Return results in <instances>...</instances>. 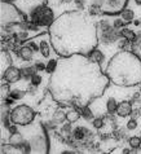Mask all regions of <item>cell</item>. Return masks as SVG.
I'll use <instances>...</instances> for the list:
<instances>
[{
    "instance_id": "cell-1",
    "label": "cell",
    "mask_w": 141,
    "mask_h": 154,
    "mask_svg": "<svg viewBox=\"0 0 141 154\" xmlns=\"http://www.w3.org/2000/svg\"><path fill=\"white\" fill-rule=\"evenodd\" d=\"M109 84L110 79L100 63L91 61L85 54H72L57 60L48 91L60 105L82 109L104 95Z\"/></svg>"
},
{
    "instance_id": "cell-2",
    "label": "cell",
    "mask_w": 141,
    "mask_h": 154,
    "mask_svg": "<svg viewBox=\"0 0 141 154\" xmlns=\"http://www.w3.org/2000/svg\"><path fill=\"white\" fill-rule=\"evenodd\" d=\"M48 35L51 45L60 57L88 56L100 42L96 22L80 11H67L60 14L48 27Z\"/></svg>"
},
{
    "instance_id": "cell-3",
    "label": "cell",
    "mask_w": 141,
    "mask_h": 154,
    "mask_svg": "<svg viewBox=\"0 0 141 154\" xmlns=\"http://www.w3.org/2000/svg\"><path fill=\"white\" fill-rule=\"evenodd\" d=\"M110 82L119 87L141 84V60L130 49L115 53L105 69Z\"/></svg>"
},
{
    "instance_id": "cell-4",
    "label": "cell",
    "mask_w": 141,
    "mask_h": 154,
    "mask_svg": "<svg viewBox=\"0 0 141 154\" xmlns=\"http://www.w3.org/2000/svg\"><path fill=\"white\" fill-rule=\"evenodd\" d=\"M2 11V27H9L12 25H23L27 22V18L18 8L8 2L0 3Z\"/></svg>"
},
{
    "instance_id": "cell-5",
    "label": "cell",
    "mask_w": 141,
    "mask_h": 154,
    "mask_svg": "<svg viewBox=\"0 0 141 154\" xmlns=\"http://www.w3.org/2000/svg\"><path fill=\"white\" fill-rule=\"evenodd\" d=\"M9 119L12 125L17 126H26L34 122L35 119V112L29 105H18L13 110L9 112Z\"/></svg>"
},
{
    "instance_id": "cell-6",
    "label": "cell",
    "mask_w": 141,
    "mask_h": 154,
    "mask_svg": "<svg viewBox=\"0 0 141 154\" xmlns=\"http://www.w3.org/2000/svg\"><path fill=\"white\" fill-rule=\"evenodd\" d=\"M54 21L53 12L47 5H39L31 12V22L38 26H51Z\"/></svg>"
},
{
    "instance_id": "cell-7",
    "label": "cell",
    "mask_w": 141,
    "mask_h": 154,
    "mask_svg": "<svg viewBox=\"0 0 141 154\" xmlns=\"http://www.w3.org/2000/svg\"><path fill=\"white\" fill-rule=\"evenodd\" d=\"M97 34H99V40L105 43L115 42L118 39V36L121 35V32L114 26H110L106 21H100L99 22V25H97Z\"/></svg>"
},
{
    "instance_id": "cell-8",
    "label": "cell",
    "mask_w": 141,
    "mask_h": 154,
    "mask_svg": "<svg viewBox=\"0 0 141 154\" xmlns=\"http://www.w3.org/2000/svg\"><path fill=\"white\" fill-rule=\"evenodd\" d=\"M128 0H104L101 4V13L108 16H115L126 9Z\"/></svg>"
},
{
    "instance_id": "cell-9",
    "label": "cell",
    "mask_w": 141,
    "mask_h": 154,
    "mask_svg": "<svg viewBox=\"0 0 141 154\" xmlns=\"http://www.w3.org/2000/svg\"><path fill=\"white\" fill-rule=\"evenodd\" d=\"M72 139L76 143H80V144H89L91 141L93 140V134L88 128L85 127H76L74 131H72Z\"/></svg>"
},
{
    "instance_id": "cell-10",
    "label": "cell",
    "mask_w": 141,
    "mask_h": 154,
    "mask_svg": "<svg viewBox=\"0 0 141 154\" xmlns=\"http://www.w3.org/2000/svg\"><path fill=\"white\" fill-rule=\"evenodd\" d=\"M21 76H22L21 70L17 69V67H14V66H11L9 69H7V71L4 72L2 79H4L8 83H16V82H18V80L21 79Z\"/></svg>"
},
{
    "instance_id": "cell-11",
    "label": "cell",
    "mask_w": 141,
    "mask_h": 154,
    "mask_svg": "<svg viewBox=\"0 0 141 154\" xmlns=\"http://www.w3.org/2000/svg\"><path fill=\"white\" fill-rule=\"evenodd\" d=\"M11 66H12V57L9 52L7 49H2V52H0V74H2V78L4 72L7 71V69H9Z\"/></svg>"
},
{
    "instance_id": "cell-12",
    "label": "cell",
    "mask_w": 141,
    "mask_h": 154,
    "mask_svg": "<svg viewBox=\"0 0 141 154\" xmlns=\"http://www.w3.org/2000/svg\"><path fill=\"white\" fill-rule=\"evenodd\" d=\"M132 112H133V108H132V104L130 101H122L121 104H118V109H117V114L119 117L124 118L131 115Z\"/></svg>"
},
{
    "instance_id": "cell-13",
    "label": "cell",
    "mask_w": 141,
    "mask_h": 154,
    "mask_svg": "<svg viewBox=\"0 0 141 154\" xmlns=\"http://www.w3.org/2000/svg\"><path fill=\"white\" fill-rule=\"evenodd\" d=\"M18 54L20 57L23 60V61H31L32 56H34V49L30 48V47H22L20 51H18Z\"/></svg>"
},
{
    "instance_id": "cell-14",
    "label": "cell",
    "mask_w": 141,
    "mask_h": 154,
    "mask_svg": "<svg viewBox=\"0 0 141 154\" xmlns=\"http://www.w3.org/2000/svg\"><path fill=\"white\" fill-rule=\"evenodd\" d=\"M131 51L141 60V34H140L139 36H136V39L132 42V44H131Z\"/></svg>"
},
{
    "instance_id": "cell-15",
    "label": "cell",
    "mask_w": 141,
    "mask_h": 154,
    "mask_svg": "<svg viewBox=\"0 0 141 154\" xmlns=\"http://www.w3.org/2000/svg\"><path fill=\"white\" fill-rule=\"evenodd\" d=\"M2 153L3 154H12V153H17V154H23L21 149H18L14 145H12L11 143L9 144H3L2 145Z\"/></svg>"
},
{
    "instance_id": "cell-16",
    "label": "cell",
    "mask_w": 141,
    "mask_h": 154,
    "mask_svg": "<svg viewBox=\"0 0 141 154\" xmlns=\"http://www.w3.org/2000/svg\"><path fill=\"white\" fill-rule=\"evenodd\" d=\"M80 115L82 114H80L79 109H72V110H70L69 113H66V119H67V122L74 123L80 118Z\"/></svg>"
},
{
    "instance_id": "cell-17",
    "label": "cell",
    "mask_w": 141,
    "mask_h": 154,
    "mask_svg": "<svg viewBox=\"0 0 141 154\" xmlns=\"http://www.w3.org/2000/svg\"><path fill=\"white\" fill-rule=\"evenodd\" d=\"M88 57H89V60H91V61H93V62H97V63H100L102 60H104V54H102L101 52L97 48H95L92 51L91 53L88 54Z\"/></svg>"
},
{
    "instance_id": "cell-18",
    "label": "cell",
    "mask_w": 141,
    "mask_h": 154,
    "mask_svg": "<svg viewBox=\"0 0 141 154\" xmlns=\"http://www.w3.org/2000/svg\"><path fill=\"white\" fill-rule=\"evenodd\" d=\"M119 32H121V36H122V38H124V39L130 40V42H133V40L136 39V36H137V35H136V34H135L133 31H132V30H130V29H126V27H123V29H122Z\"/></svg>"
},
{
    "instance_id": "cell-19",
    "label": "cell",
    "mask_w": 141,
    "mask_h": 154,
    "mask_svg": "<svg viewBox=\"0 0 141 154\" xmlns=\"http://www.w3.org/2000/svg\"><path fill=\"white\" fill-rule=\"evenodd\" d=\"M70 132H71V126H70V122L67 123V125H65L62 127V130L61 132H60V136L63 139V140H66V141H69L70 139V136H72V134L70 135Z\"/></svg>"
},
{
    "instance_id": "cell-20",
    "label": "cell",
    "mask_w": 141,
    "mask_h": 154,
    "mask_svg": "<svg viewBox=\"0 0 141 154\" xmlns=\"http://www.w3.org/2000/svg\"><path fill=\"white\" fill-rule=\"evenodd\" d=\"M106 108H108L109 114H114V113H117L118 104H117V101H115V98H114V97H110L109 100H108V102H106Z\"/></svg>"
},
{
    "instance_id": "cell-21",
    "label": "cell",
    "mask_w": 141,
    "mask_h": 154,
    "mask_svg": "<svg viewBox=\"0 0 141 154\" xmlns=\"http://www.w3.org/2000/svg\"><path fill=\"white\" fill-rule=\"evenodd\" d=\"M36 72V67L35 66H26L23 69H21V74H22L23 78H31V76Z\"/></svg>"
},
{
    "instance_id": "cell-22",
    "label": "cell",
    "mask_w": 141,
    "mask_h": 154,
    "mask_svg": "<svg viewBox=\"0 0 141 154\" xmlns=\"http://www.w3.org/2000/svg\"><path fill=\"white\" fill-rule=\"evenodd\" d=\"M65 119H66V114L63 112H61V110H56V113H54L52 121L56 123V125H58V123H62Z\"/></svg>"
},
{
    "instance_id": "cell-23",
    "label": "cell",
    "mask_w": 141,
    "mask_h": 154,
    "mask_svg": "<svg viewBox=\"0 0 141 154\" xmlns=\"http://www.w3.org/2000/svg\"><path fill=\"white\" fill-rule=\"evenodd\" d=\"M128 143H130V146L132 149H139L141 146V137H139V136H132V137H130V140H128Z\"/></svg>"
},
{
    "instance_id": "cell-24",
    "label": "cell",
    "mask_w": 141,
    "mask_h": 154,
    "mask_svg": "<svg viewBox=\"0 0 141 154\" xmlns=\"http://www.w3.org/2000/svg\"><path fill=\"white\" fill-rule=\"evenodd\" d=\"M39 48H40V52L44 57H49V47H48V43L45 40H40L39 43Z\"/></svg>"
},
{
    "instance_id": "cell-25",
    "label": "cell",
    "mask_w": 141,
    "mask_h": 154,
    "mask_svg": "<svg viewBox=\"0 0 141 154\" xmlns=\"http://www.w3.org/2000/svg\"><path fill=\"white\" fill-rule=\"evenodd\" d=\"M8 83V82H7ZM7 83H2V87H0V95H2V98L3 100H5L7 97H9V93H11V91H9V85H8Z\"/></svg>"
},
{
    "instance_id": "cell-26",
    "label": "cell",
    "mask_w": 141,
    "mask_h": 154,
    "mask_svg": "<svg viewBox=\"0 0 141 154\" xmlns=\"http://www.w3.org/2000/svg\"><path fill=\"white\" fill-rule=\"evenodd\" d=\"M121 14H122V18L124 21H127V22H131V21L133 20V17H135V13H133V11L132 9H124Z\"/></svg>"
},
{
    "instance_id": "cell-27",
    "label": "cell",
    "mask_w": 141,
    "mask_h": 154,
    "mask_svg": "<svg viewBox=\"0 0 141 154\" xmlns=\"http://www.w3.org/2000/svg\"><path fill=\"white\" fill-rule=\"evenodd\" d=\"M79 112H80V114L83 115V118H84V119H87V121H89V119H93V115H92V113H91V110H89L88 106L79 109Z\"/></svg>"
},
{
    "instance_id": "cell-28",
    "label": "cell",
    "mask_w": 141,
    "mask_h": 154,
    "mask_svg": "<svg viewBox=\"0 0 141 154\" xmlns=\"http://www.w3.org/2000/svg\"><path fill=\"white\" fill-rule=\"evenodd\" d=\"M26 93H25L23 91H20V89H14V91H11L9 93V97H13L14 100H20V98H22Z\"/></svg>"
},
{
    "instance_id": "cell-29",
    "label": "cell",
    "mask_w": 141,
    "mask_h": 154,
    "mask_svg": "<svg viewBox=\"0 0 141 154\" xmlns=\"http://www.w3.org/2000/svg\"><path fill=\"white\" fill-rule=\"evenodd\" d=\"M56 66H57V61H56V60H51L49 63L45 67V71H48L49 74H52V72L56 70Z\"/></svg>"
},
{
    "instance_id": "cell-30",
    "label": "cell",
    "mask_w": 141,
    "mask_h": 154,
    "mask_svg": "<svg viewBox=\"0 0 141 154\" xmlns=\"http://www.w3.org/2000/svg\"><path fill=\"white\" fill-rule=\"evenodd\" d=\"M40 82H41V76L39 75V74H34L32 76H31V83L32 84H35V85H39L40 84Z\"/></svg>"
},
{
    "instance_id": "cell-31",
    "label": "cell",
    "mask_w": 141,
    "mask_h": 154,
    "mask_svg": "<svg viewBox=\"0 0 141 154\" xmlns=\"http://www.w3.org/2000/svg\"><path fill=\"white\" fill-rule=\"evenodd\" d=\"M102 126H104V119L102 118H96V119H93V127L95 128H101Z\"/></svg>"
},
{
    "instance_id": "cell-32",
    "label": "cell",
    "mask_w": 141,
    "mask_h": 154,
    "mask_svg": "<svg viewBox=\"0 0 141 154\" xmlns=\"http://www.w3.org/2000/svg\"><path fill=\"white\" fill-rule=\"evenodd\" d=\"M136 126H137V122H136V119H131V121L127 123V128H128V130H135Z\"/></svg>"
},
{
    "instance_id": "cell-33",
    "label": "cell",
    "mask_w": 141,
    "mask_h": 154,
    "mask_svg": "<svg viewBox=\"0 0 141 154\" xmlns=\"http://www.w3.org/2000/svg\"><path fill=\"white\" fill-rule=\"evenodd\" d=\"M124 26V22H123L122 20H115L114 21V27L115 29H119V27H123Z\"/></svg>"
},
{
    "instance_id": "cell-34",
    "label": "cell",
    "mask_w": 141,
    "mask_h": 154,
    "mask_svg": "<svg viewBox=\"0 0 141 154\" xmlns=\"http://www.w3.org/2000/svg\"><path fill=\"white\" fill-rule=\"evenodd\" d=\"M35 67H36V70H45V65H43L41 62H36V65H35Z\"/></svg>"
},
{
    "instance_id": "cell-35",
    "label": "cell",
    "mask_w": 141,
    "mask_h": 154,
    "mask_svg": "<svg viewBox=\"0 0 141 154\" xmlns=\"http://www.w3.org/2000/svg\"><path fill=\"white\" fill-rule=\"evenodd\" d=\"M136 3H137V5H139V4L141 5V0H136Z\"/></svg>"
},
{
    "instance_id": "cell-36",
    "label": "cell",
    "mask_w": 141,
    "mask_h": 154,
    "mask_svg": "<svg viewBox=\"0 0 141 154\" xmlns=\"http://www.w3.org/2000/svg\"><path fill=\"white\" fill-rule=\"evenodd\" d=\"M2 2H8V3H11V2H13V0H2Z\"/></svg>"
},
{
    "instance_id": "cell-37",
    "label": "cell",
    "mask_w": 141,
    "mask_h": 154,
    "mask_svg": "<svg viewBox=\"0 0 141 154\" xmlns=\"http://www.w3.org/2000/svg\"><path fill=\"white\" fill-rule=\"evenodd\" d=\"M140 22H141V21H140ZM140 25H141V23H140Z\"/></svg>"
},
{
    "instance_id": "cell-38",
    "label": "cell",
    "mask_w": 141,
    "mask_h": 154,
    "mask_svg": "<svg viewBox=\"0 0 141 154\" xmlns=\"http://www.w3.org/2000/svg\"><path fill=\"white\" fill-rule=\"evenodd\" d=\"M140 148H141V146H140Z\"/></svg>"
}]
</instances>
